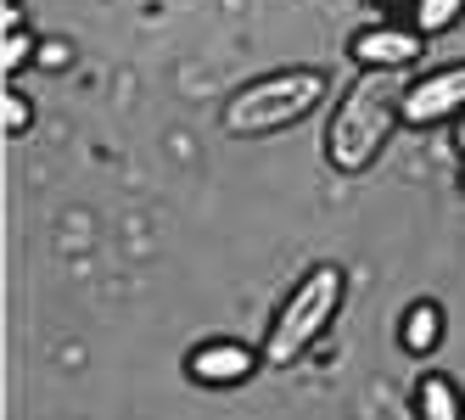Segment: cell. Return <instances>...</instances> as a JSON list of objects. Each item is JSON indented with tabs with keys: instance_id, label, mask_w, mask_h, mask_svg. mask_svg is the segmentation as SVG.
<instances>
[{
	"instance_id": "cell-1",
	"label": "cell",
	"mask_w": 465,
	"mask_h": 420,
	"mask_svg": "<svg viewBox=\"0 0 465 420\" xmlns=\"http://www.w3.org/2000/svg\"><path fill=\"white\" fill-rule=\"evenodd\" d=\"M404 123V79L392 68H364L325 129V163L337 174H364Z\"/></svg>"
},
{
	"instance_id": "cell-2",
	"label": "cell",
	"mask_w": 465,
	"mask_h": 420,
	"mask_svg": "<svg viewBox=\"0 0 465 420\" xmlns=\"http://www.w3.org/2000/svg\"><path fill=\"white\" fill-rule=\"evenodd\" d=\"M325 90H331V79L320 68H275V73H263L230 95L219 123H224V135H242V141L281 135V129L303 123L325 102Z\"/></svg>"
},
{
	"instance_id": "cell-3",
	"label": "cell",
	"mask_w": 465,
	"mask_h": 420,
	"mask_svg": "<svg viewBox=\"0 0 465 420\" xmlns=\"http://www.w3.org/2000/svg\"><path fill=\"white\" fill-rule=\"evenodd\" d=\"M342 269L337 264H314L303 280L292 286V298L281 303L270 337H263V370H292L303 365V353L325 337V326L342 308Z\"/></svg>"
},
{
	"instance_id": "cell-4",
	"label": "cell",
	"mask_w": 465,
	"mask_h": 420,
	"mask_svg": "<svg viewBox=\"0 0 465 420\" xmlns=\"http://www.w3.org/2000/svg\"><path fill=\"white\" fill-rule=\"evenodd\" d=\"M258 365H263V353L247 347V342H236V337L196 342V347L185 353V376H191L196 386H242V381L258 376Z\"/></svg>"
},
{
	"instance_id": "cell-5",
	"label": "cell",
	"mask_w": 465,
	"mask_h": 420,
	"mask_svg": "<svg viewBox=\"0 0 465 420\" xmlns=\"http://www.w3.org/2000/svg\"><path fill=\"white\" fill-rule=\"evenodd\" d=\"M460 112H465V62L404 84V123L410 129H431V123L460 118Z\"/></svg>"
},
{
	"instance_id": "cell-6",
	"label": "cell",
	"mask_w": 465,
	"mask_h": 420,
	"mask_svg": "<svg viewBox=\"0 0 465 420\" xmlns=\"http://www.w3.org/2000/svg\"><path fill=\"white\" fill-rule=\"evenodd\" d=\"M420 51H426V34L415 23H376V28H364V34H353V45H348V56L359 68H392V73L415 68Z\"/></svg>"
},
{
	"instance_id": "cell-7",
	"label": "cell",
	"mask_w": 465,
	"mask_h": 420,
	"mask_svg": "<svg viewBox=\"0 0 465 420\" xmlns=\"http://www.w3.org/2000/svg\"><path fill=\"white\" fill-rule=\"evenodd\" d=\"M398 342H404V353H415V359H426V353H431V347L443 342V308L431 303V298L410 303L404 326H398Z\"/></svg>"
},
{
	"instance_id": "cell-8",
	"label": "cell",
	"mask_w": 465,
	"mask_h": 420,
	"mask_svg": "<svg viewBox=\"0 0 465 420\" xmlns=\"http://www.w3.org/2000/svg\"><path fill=\"white\" fill-rule=\"evenodd\" d=\"M415 415L420 420H465V398L449 376H420L415 386Z\"/></svg>"
},
{
	"instance_id": "cell-9",
	"label": "cell",
	"mask_w": 465,
	"mask_h": 420,
	"mask_svg": "<svg viewBox=\"0 0 465 420\" xmlns=\"http://www.w3.org/2000/svg\"><path fill=\"white\" fill-rule=\"evenodd\" d=\"M35 56H40V34H35V28H28V23L6 28V40H0V73L17 79V73H23Z\"/></svg>"
},
{
	"instance_id": "cell-10",
	"label": "cell",
	"mask_w": 465,
	"mask_h": 420,
	"mask_svg": "<svg viewBox=\"0 0 465 420\" xmlns=\"http://www.w3.org/2000/svg\"><path fill=\"white\" fill-rule=\"evenodd\" d=\"M465 12V0H415V28L420 34H443V28H454Z\"/></svg>"
},
{
	"instance_id": "cell-11",
	"label": "cell",
	"mask_w": 465,
	"mask_h": 420,
	"mask_svg": "<svg viewBox=\"0 0 465 420\" xmlns=\"http://www.w3.org/2000/svg\"><path fill=\"white\" fill-rule=\"evenodd\" d=\"M0 123H6V135H28L35 129V102L17 84H6V95H0Z\"/></svg>"
},
{
	"instance_id": "cell-12",
	"label": "cell",
	"mask_w": 465,
	"mask_h": 420,
	"mask_svg": "<svg viewBox=\"0 0 465 420\" xmlns=\"http://www.w3.org/2000/svg\"><path fill=\"white\" fill-rule=\"evenodd\" d=\"M35 62H40L45 73H62V68L74 62V45H68V40H40V56H35Z\"/></svg>"
},
{
	"instance_id": "cell-13",
	"label": "cell",
	"mask_w": 465,
	"mask_h": 420,
	"mask_svg": "<svg viewBox=\"0 0 465 420\" xmlns=\"http://www.w3.org/2000/svg\"><path fill=\"white\" fill-rule=\"evenodd\" d=\"M454 151H465V112L454 118Z\"/></svg>"
},
{
	"instance_id": "cell-14",
	"label": "cell",
	"mask_w": 465,
	"mask_h": 420,
	"mask_svg": "<svg viewBox=\"0 0 465 420\" xmlns=\"http://www.w3.org/2000/svg\"><path fill=\"white\" fill-rule=\"evenodd\" d=\"M460 190H465V169H460Z\"/></svg>"
},
{
	"instance_id": "cell-15",
	"label": "cell",
	"mask_w": 465,
	"mask_h": 420,
	"mask_svg": "<svg viewBox=\"0 0 465 420\" xmlns=\"http://www.w3.org/2000/svg\"><path fill=\"white\" fill-rule=\"evenodd\" d=\"M6 6H17V0H6Z\"/></svg>"
}]
</instances>
